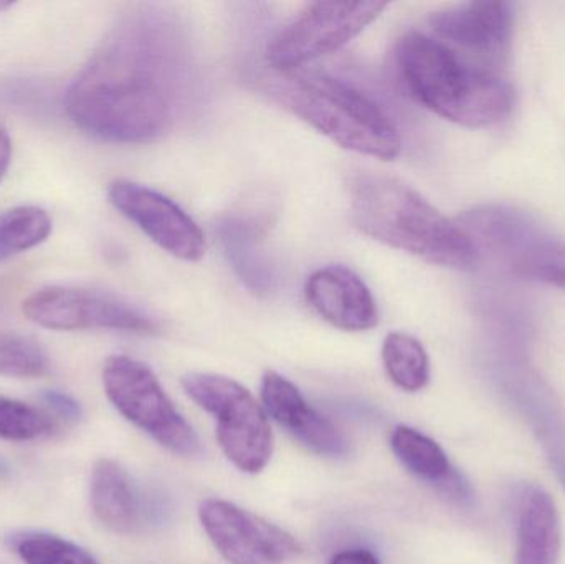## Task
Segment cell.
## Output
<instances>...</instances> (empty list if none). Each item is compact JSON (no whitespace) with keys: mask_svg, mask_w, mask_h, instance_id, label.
<instances>
[{"mask_svg":"<svg viewBox=\"0 0 565 564\" xmlns=\"http://www.w3.org/2000/svg\"><path fill=\"white\" fill-rule=\"evenodd\" d=\"M195 65L184 26L159 7L122 13L65 96L70 121L119 145L158 141L191 106Z\"/></svg>","mask_w":565,"mask_h":564,"instance_id":"cell-1","label":"cell"},{"mask_svg":"<svg viewBox=\"0 0 565 564\" xmlns=\"http://www.w3.org/2000/svg\"><path fill=\"white\" fill-rule=\"evenodd\" d=\"M394 62L407 95L455 125L488 128L513 109L514 89L507 79L420 30L402 35Z\"/></svg>","mask_w":565,"mask_h":564,"instance_id":"cell-2","label":"cell"},{"mask_svg":"<svg viewBox=\"0 0 565 564\" xmlns=\"http://www.w3.org/2000/svg\"><path fill=\"white\" fill-rule=\"evenodd\" d=\"M349 195L352 222L367 237L438 267L473 270L480 262V251L461 225L411 185L361 174L352 179Z\"/></svg>","mask_w":565,"mask_h":564,"instance_id":"cell-3","label":"cell"},{"mask_svg":"<svg viewBox=\"0 0 565 564\" xmlns=\"http://www.w3.org/2000/svg\"><path fill=\"white\" fill-rule=\"evenodd\" d=\"M265 92L341 148L392 161L402 151L391 116L351 83L318 70L265 75Z\"/></svg>","mask_w":565,"mask_h":564,"instance_id":"cell-4","label":"cell"},{"mask_svg":"<svg viewBox=\"0 0 565 564\" xmlns=\"http://www.w3.org/2000/svg\"><path fill=\"white\" fill-rule=\"evenodd\" d=\"M182 387L217 423V440L242 472L258 473L274 456V434L264 406L247 387L218 374L191 373Z\"/></svg>","mask_w":565,"mask_h":564,"instance_id":"cell-5","label":"cell"},{"mask_svg":"<svg viewBox=\"0 0 565 564\" xmlns=\"http://www.w3.org/2000/svg\"><path fill=\"white\" fill-rule=\"evenodd\" d=\"M103 386L118 413L156 443L175 456L202 453L198 434L175 409L151 368L126 354H115L103 366Z\"/></svg>","mask_w":565,"mask_h":564,"instance_id":"cell-6","label":"cell"},{"mask_svg":"<svg viewBox=\"0 0 565 564\" xmlns=\"http://www.w3.org/2000/svg\"><path fill=\"white\" fill-rule=\"evenodd\" d=\"M471 241L501 255L521 277L565 290V242L546 234L530 215L508 207L467 212L460 222Z\"/></svg>","mask_w":565,"mask_h":564,"instance_id":"cell-7","label":"cell"},{"mask_svg":"<svg viewBox=\"0 0 565 564\" xmlns=\"http://www.w3.org/2000/svg\"><path fill=\"white\" fill-rule=\"evenodd\" d=\"M387 7V2L309 3L268 43L267 63L277 72H291L331 55L364 32Z\"/></svg>","mask_w":565,"mask_h":564,"instance_id":"cell-8","label":"cell"},{"mask_svg":"<svg viewBox=\"0 0 565 564\" xmlns=\"http://www.w3.org/2000/svg\"><path fill=\"white\" fill-rule=\"evenodd\" d=\"M22 311L32 323L53 331L113 330L156 334L158 320L129 301L78 287L40 288L23 300Z\"/></svg>","mask_w":565,"mask_h":564,"instance_id":"cell-9","label":"cell"},{"mask_svg":"<svg viewBox=\"0 0 565 564\" xmlns=\"http://www.w3.org/2000/svg\"><path fill=\"white\" fill-rule=\"evenodd\" d=\"M199 519L231 564H285L301 553L291 533L225 500H204Z\"/></svg>","mask_w":565,"mask_h":564,"instance_id":"cell-10","label":"cell"},{"mask_svg":"<svg viewBox=\"0 0 565 564\" xmlns=\"http://www.w3.org/2000/svg\"><path fill=\"white\" fill-rule=\"evenodd\" d=\"M108 201L172 257L185 262H198L204 257L207 248L204 232L168 195L148 185L119 179L109 184Z\"/></svg>","mask_w":565,"mask_h":564,"instance_id":"cell-11","label":"cell"},{"mask_svg":"<svg viewBox=\"0 0 565 564\" xmlns=\"http://www.w3.org/2000/svg\"><path fill=\"white\" fill-rule=\"evenodd\" d=\"M428 25L431 35L468 58L478 56L498 62L510 52L513 6L508 2L458 3L430 13Z\"/></svg>","mask_w":565,"mask_h":564,"instance_id":"cell-12","label":"cell"},{"mask_svg":"<svg viewBox=\"0 0 565 564\" xmlns=\"http://www.w3.org/2000/svg\"><path fill=\"white\" fill-rule=\"evenodd\" d=\"M260 394L267 416L306 449L324 457H342L349 453L344 434L328 417L309 406L298 387L281 374L275 371L265 373Z\"/></svg>","mask_w":565,"mask_h":564,"instance_id":"cell-13","label":"cell"},{"mask_svg":"<svg viewBox=\"0 0 565 564\" xmlns=\"http://www.w3.org/2000/svg\"><path fill=\"white\" fill-rule=\"evenodd\" d=\"M306 301L312 310L342 331H367L379 321L377 304L361 277L351 268L329 265L309 275Z\"/></svg>","mask_w":565,"mask_h":564,"instance_id":"cell-14","label":"cell"},{"mask_svg":"<svg viewBox=\"0 0 565 564\" xmlns=\"http://www.w3.org/2000/svg\"><path fill=\"white\" fill-rule=\"evenodd\" d=\"M561 545L563 533L553 497L540 487H527L518 506L514 564H557Z\"/></svg>","mask_w":565,"mask_h":564,"instance_id":"cell-15","label":"cell"},{"mask_svg":"<svg viewBox=\"0 0 565 564\" xmlns=\"http://www.w3.org/2000/svg\"><path fill=\"white\" fill-rule=\"evenodd\" d=\"M89 500L96 519L111 532L129 535L138 529V499L128 473L115 460L102 459L93 467Z\"/></svg>","mask_w":565,"mask_h":564,"instance_id":"cell-16","label":"cell"},{"mask_svg":"<svg viewBox=\"0 0 565 564\" xmlns=\"http://www.w3.org/2000/svg\"><path fill=\"white\" fill-rule=\"evenodd\" d=\"M218 235L238 277L255 294H268L274 284V270L265 252L260 222L231 215L218 225Z\"/></svg>","mask_w":565,"mask_h":564,"instance_id":"cell-17","label":"cell"},{"mask_svg":"<svg viewBox=\"0 0 565 564\" xmlns=\"http://www.w3.org/2000/svg\"><path fill=\"white\" fill-rule=\"evenodd\" d=\"M391 447L408 472L455 496H463L460 477L451 467L445 450L434 439L412 427L397 426L392 430Z\"/></svg>","mask_w":565,"mask_h":564,"instance_id":"cell-18","label":"cell"},{"mask_svg":"<svg viewBox=\"0 0 565 564\" xmlns=\"http://www.w3.org/2000/svg\"><path fill=\"white\" fill-rule=\"evenodd\" d=\"M382 361L392 383L407 393L424 390L430 380V361L424 344L407 333L387 334L382 344Z\"/></svg>","mask_w":565,"mask_h":564,"instance_id":"cell-19","label":"cell"},{"mask_svg":"<svg viewBox=\"0 0 565 564\" xmlns=\"http://www.w3.org/2000/svg\"><path fill=\"white\" fill-rule=\"evenodd\" d=\"M52 217L36 205H19L0 215V255L32 251L52 234Z\"/></svg>","mask_w":565,"mask_h":564,"instance_id":"cell-20","label":"cell"},{"mask_svg":"<svg viewBox=\"0 0 565 564\" xmlns=\"http://www.w3.org/2000/svg\"><path fill=\"white\" fill-rule=\"evenodd\" d=\"M56 427V421L46 411L0 396V439L32 443L52 436Z\"/></svg>","mask_w":565,"mask_h":564,"instance_id":"cell-21","label":"cell"},{"mask_svg":"<svg viewBox=\"0 0 565 564\" xmlns=\"http://www.w3.org/2000/svg\"><path fill=\"white\" fill-rule=\"evenodd\" d=\"M50 360L42 344L26 334L0 330V374L7 377H42Z\"/></svg>","mask_w":565,"mask_h":564,"instance_id":"cell-22","label":"cell"},{"mask_svg":"<svg viewBox=\"0 0 565 564\" xmlns=\"http://www.w3.org/2000/svg\"><path fill=\"white\" fill-rule=\"evenodd\" d=\"M17 553L26 564H99L82 546L45 533L20 539Z\"/></svg>","mask_w":565,"mask_h":564,"instance_id":"cell-23","label":"cell"},{"mask_svg":"<svg viewBox=\"0 0 565 564\" xmlns=\"http://www.w3.org/2000/svg\"><path fill=\"white\" fill-rule=\"evenodd\" d=\"M46 403L56 411V414L63 417V419L72 421V423H76L82 416V411H79L78 403L72 397L66 396V394L58 393V391H50L46 393Z\"/></svg>","mask_w":565,"mask_h":564,"instance_id":"cell-24","label":"cell"},{"mask_svg":"<svg viewBox=\"0 0 565 564\" xmlns=\"http://www.w3.org/2000/svg\"><path fill=\"white\" fill-rule=\"evenodd\" d=\"M331 564H381L369 550H345L331 560Z\"/></svg>","mask_w":565,"mask_h":564,"instance_id":"cell-25","label":"cell"},{"mask_svg":"<svg viewBox=\"0 0 565 564\" xmlns=\"http://www.w3.org/2000/svg\"><path fill=\"white\" fill-rule=\"evenodd\" d=\"M10 161H12V141L9 132L0 128V181L6 178Z\"/></svg>","mask_w":565,"mask_h":564,"instance_id":"cell-26","label":"cell"},{"mask_svg":"<svg viewBox=\"0 0 565 564\" xmlns=\"http://www.w3.org/2000/svg\"><path fill=\"white\" fill-rule=\"evenodd\" d=\"M13 2H3L0 0V13L6 12V10L12 9Z\"/></svg>","mask_w":565,"mask_h":564,"instance_id":"cell-27","label":"cell"},{"mask_svg":"<svg viewBox=\"0 0 565 564\" xmlns=\"http://www.w3.org/2000/svg\"><path fill=\"white\" fill-rule=\"evenodd\" d=\"M561 479H563L564 486H565V470H563V473H561Z\"/></svg>","mask_w":565,"mask_h":564,"instance_id":"cell-28","label":"cell"}]
</instances>
